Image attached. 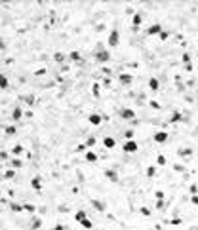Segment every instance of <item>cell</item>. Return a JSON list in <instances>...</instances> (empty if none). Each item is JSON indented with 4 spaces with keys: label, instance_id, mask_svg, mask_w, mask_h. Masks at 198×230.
<instances>
[{
    "label": "cell",
    "instance_id": "cell-41",
    "mask_svg": "<svg viewBox=\"0 0 198 230\" xmlns=\"http://www.w3.org/2000/svg\"><path fill=\"white\" fill-rule=\"evenodd\" d=\"M190 204L198 207V194H194V196H190Z\"/></svg>",
    "mask_w": 198,
    "mask_h": 230
},
{
    "label": "cell",
    "instance_id": "cell-42",
    "mask_svg": "<svg viewBox=\"0 0 198 230\" xmlns=\"http://www.w3.org/2000/svg\"><path fill=\"white\" fill-rule=\"evenodd\" d=\"M181 222H183L181 219H177V217H175V219H172V222H169V225H173V226H179Z\"/></svg>",
    "mask_w": 198,
    "mask_h": 230
},
{
    "label": "cell",
    "instance_id": "cell-33",
    "mask_svg": "<svg viewBox=\"0 0 198 230\" xmlns=\"http://www.w3.org/2000/svg\"><path fill=\"white\" fill-rule=\"evenodd\" d=\"M86 148H88V147H86V143H80V145L76 147V152H84V154H86V152H88Z\"/></svg>",
    "mask_w": 198,
    "mask_h": 230
},
{
    "label": "cell",
    "instance_id": "cell-30",
    "mask_svg": "<svg viewBox=\"0 0 198 230\" xmlns=\"http://www.w3.org/2000/svg\"><path fill=\"white\" fill-rule=\"evenodd\" d=\"M4 177H6V179H13V177H15V169H12V167H10V169H6Z\"/></svg>",
    "mask_w": 198,
    "mask_h": 230
},
{
    "label": "cell",
    "instance_id": "cell-14",
    "mask_svg": "<svg viewBox=\"0 0 198 230\" xmlns=\"http://www.w3.org/2000/svg\"><path fill=\"white\" fill-rule=\"evenodd\" d=\"M31 186H32L34 190L40 192V190H42V179H40V177H32V179H31Z\"/></svg>",
    "mask_w": 198,
    "mask_h": 230
},
{
    "label": "cell",
    "instance_id": "cell-28",
    "mask_svg": "<svg viewBox=\"0 0 198 230\" xmlns=\"http://www.w3.org/2000/svg\"><path fill=\"white\" fill-rule=\"evenodd\" d=\"M156 166H166V156H162V154L156 156Z\"/></svg>",
    "mask_w": 198,
    "mask_h": 230
},
{
    "label": "cell",
    "instance_id": "cell-2",
    "mask_svg": "<svg viewBox=\"0 0 198 230\" xmlns=\"http://www.w3.org/2000/svg\"><path fill=\"white\" fill-rule=\"evenodd\" d=\"M122 150H124V152L126 154H135L137 152V150H139V145H137V143L135 141H124V145H122Z\"/></svg>",
    "mask_w": 198,
    "mask_h": 230
},
{
    "label": "cell",
    "instance_id": "cell-3",
    "mask_svg": "<svg viewBox=\"0 0 198 230\" xmlns=\"http://www.w3.org/2000/svg\"><path fill=\"white\" fill-rule=\"evenodd\" d=\"M95 61H97L99 65L109 63V61H111V53L107 52V49H97V53H95Z\"/></svg>",
    "mask_w": 198,
    "mask_h": 230
},
{
    "label": "cell",
    "instance_id": "cell-26",
    "mask_svg": "<svg viewBox=\"0 0 198 230\" xmlns=\"http://www.w3.org/2000/svg\"><path fill=\"white\" fill-rule=\"evenodd\" d=\"M80 226H84L86 230H94V222H91L90 219H86V221H82V222H80Z\"/></svg>",
    "mask_w": 198,
    "mask_h": 230
},
{
    "label": "cell",
    "instance_id": "cell-48",
    "mask_svg": "<svg viewBox=\"0 0 198 230\" xmlns=\"http://www.w3.org/2000/svg\"><path fill=\"white\" fill-rule=\"evenodd\" d=\"M53 230H69V228H65V226H63V225H57V226H55Z\"/></svg>",
    "mask_w": 198,
    "mask_h": 230
},
{
    "label": "cell",
    "instance_id": "cell-22",
    "mask_svg": "<svg viewBox=\"0 0 198 230\" xmlns=\"http://www.w3.org/2000/svg\"><path fill=\"white\" fill-rule=\"evenodd\" d=\"M21 101H23L25 105L32 107V105H34V95H23V97H21Z\"/></svg>",
    "mask_w": 198,
    "mask_h": 230
},
{
    "label": "cell",
    "instance_id": "cell-43",
    "mask_svg": "<svg viewBox=\"0 0 198 230\" xmlns=\"http://www.w3.org/2000/svg\"><path fill=\"white\" fill-rule=\"evenodd\" d=\"M168 36H169L168 31H162V32H160V40H168Z\"/></svg>",
    "mask_w": 198,
    "mask_h": 230
},
{
    "label": "cell",
    "instance_id": "cell-4",
    "mask_svg": "<svg viewBox=\"0 0 198 230\" xmlns=\"http://www.w3.org/2000/svg\"><path fill=\"white\" fill-rule=\"evenodd\" d=\"M162 31H164V29H162V25H160V23H154V25H151V27L145 31V34H147V36H156V34L160 36Z\"/></svg>",
    "mask_w": 198,
    "mask_h": 230
},
{
    "label": "cell",
    "instance_id": "cell-29",
    "mask_svg": "<svg viewBox=\"0 0 198 230\" xmlns=\"http://www.w3.org/2000/svg\"><path fill=\"white\" fill-rule=\"evenodd\" d=\"M53 59L57 61V63H63V61H65V53H61V52H57V53L53 55Z\"/></svg>",
    "mask_w": 198,
    "mask_h": 230
},
{
    "label": "cell",
    "instance_id": "cell-21",
    "mask_svg": "<svg viewBox=\"0 0 198 230\" xmlns=\"http://www.w3.org/2000/svg\"><path fill=\"white\" fill-rule=\"evenodd\" d=\"M8 86H10V82H8V76L0 73V90H6Z\"/></svg>",
    "mask_w": 198,
    "mask_h": 230
},
{
    "label": "cell",
    "instance_id": "cell-16",
    "mask_svg": "<svg viewBox=\"0 0 198 230\" xmlns=\"http://www.w3.org/2000/svg\"><path fill=\"white\" fill-rule=\"evenodd\" d=\"M74 219H76V222H82V221L88 219V213L84 211V209H78V211L74 213Z\"/></svg>",
    "mask_w": 198,
    "mask_h": 230
},
{
    "label": "cell",
    "instance_id": "cell-35",
    "mask_svg": "<svg viewBox=\"0 0 198 230\" xmlns=\"http://www.w3.org/2000/svg\"><path fill=\"white\" fill-rule=\"evenodd\" d=\"M124 137H126V141H131L133 139V131H131V129H126V131H124Z\"/></svg>",
    "mask_w": 198,
    "mask_h": 230
},
{
    "label": "cell",
    "instance_id": "cell-40",
    "mask_svg": "<svg viewBox=\"0 0 198 230\" xmlns=\"http://www.w3.org/2000/svg\"><path fill=\"white\" fill-rule=\"evenodd\" d=\"M189 190H190V196H194V194H198V186H196V184H190Z\"/></svg>",
    "mask_w": 198,
    "mask_h": 230
},
{
    "label": "cell",
    "instance_id": "cell-27",
    "mask_svg": "<svg viewBox=\"0 0 198 230\" xmlns=\"http://www.w3.org/2000/svg\"><path fill=\"white\" fill-rule=\"evenodd\" d=\"M91 93H94V97H99V93H101V90H99V84H91Z\"/></svg>",
    "mask_w": 198,
    "mask_h": 230
},
{
    "label": "cell",
    "instance_id": "cell-46",
    "mask_svg": "<svg viewBox=\"0 0 198 230\" xmlns=\"http://www.w3.org/2000/svg\"><path fill=\"white\" fill-rule=\"evenodd\" d=\"M154 196H156V200H164V192L158 190V192H154Z\"/></svg>",
    "mask_w": 198,
    "mask_h": 230
},
{
    "label": "cell",
    "instance_id": "cell-25",
    "mask_svg": "<svg viewBox=\"0 0 198 230\" xmlns=\"http://www.w3.org/2000/svg\"><path fill=\"white\" fill-rule=\"evenodd\" d=\"M23 207H25V211L31 213V215H34V211H36V205L34 204H23Z\"/></svg>",
    "mask_w": 198,
    "mask_h": 230
},
{
    "label": "cell",
    "instance_id": "cell-45",
    "mask_svg": "<svg viewBox=\"0 0 198 230\" xmlns=\"http://www.w3.org/2000/svg\"><path fill=\"white\" fill-rule=\"evenodd\" d=\"M151 107H152L154 110H160V103L158 101H151Z\"/></svg>",
    "mask_w": 198,
    "mask_h": 230
},
{
    "label": "cell",
    "instance_id": "cell-12",
    "mask_svg": "<svg viewBox=\"0 0 198 230\" xmlns=\"http://www.w3.org/2000/svg\"><path fill=\"white\" fill-rule=\"evenodd\" d=\"M103 147L109 148V150L114 148V147H116V139H114V137H105V139H103Z\"/></svg>",
    "mask_w": 198,
    "mask_h": 230
},
{
    "label": "cell",
    "instance_id": "cell-5",
    "mask_svg": "<svg viewBox=\"0 0 198 230\" xmlns=\"http://www.w3.org/2000/svg\"><path fill=\"white\" fill-rule=\"evenodd\" d=\"M120 118H122V120H133V118H135V110L130 109V107H126V109L120 110Z\"/></svg>",
    "mask_w": 198,
    "mask_h": 230
},
{
    "label": "cell",
    "instance_id": "cell-36",
    "mask_svg": "<svg viewBox=\"0 0 198 230\" xmlns=\"http://www.w3.org/2000/svg\"><path fill=\"white\" fill-rule=\"evenodd\" d=\"M154 173H156V167H154V166L147 167V177H154Z\"/></svg>",
    "mask_w": 198,
    "mask_h": 230
},
{
    "label": "cell",
    "instance_id": "cell-19",
    "mask_svg": "<svg viewBox=\"0 0 198 230\" xmlns=\"http://www.w3.org/2000/svg\"><path fill=\"white\" fill-rule=\"evenodd\" d=\"M10 209H12L13 213H23V211H25V207L21 205V204H15V202H12V204H10Z\"/></svg>",
    "mask_w": 198,
    "mask_h": 230
},
{
    "label": "cell",
    "instance_id": "cell-20",
    "mask_svg": "<svg viewBox=\"0 0 198 230\" xmlns=\"http://www.w3.org/2000/svg\"><path fill=\"white\" fill-rule=\"evenodd\" d=\"M31 222H32V225H31V230H38V228L42 226V219H40V217H32Z\"/></svg>",
    "mask_w": 198,
    "mask_h": 230
},
{
    "label": "cell",
    "instance_id": "cell-31",
    "mask_svg": "<svg viewBox=\"0 0 198 230\" xmlns=\"http://www.w3.org/2000/svg\"><path fill=\"white\" fill-rule=\"evenodd\" d=\"M179 120H181V114H179V112H173L172 118H169V122H172V124H175V122H179Z\"/></svg>",
    "mask_w": 198,
    "mask_h": 230
},
{
    "label": "cell",
    "instance_id": "cell-15",
    "mask_svg": "<svg viewBox=\"0 0 198 230\" xmlns=\"http://www.w3.org/2000/svg\"><path fill=\"white\" fill-rule=\"evenodd\" d=\"M141 21H143V13H141V12H137V13H133V21H131V25L135 27V29H139V25H141Z\"/></svg>",
    "mask_w": 198,
    "mask_h": 230
},
{
    "label": "cell",
    "instance_id": "cell-6",
    "mask_svg": "<svg viewBox=\"0 0 198 230\" xmlns=\"http://www.w3.org/2000/svg\"><path fill=\"white\" fill-rule=\"evenodd\" d=\"M152 141H154V143H158V145L166 143V141H168V131H154Z\"/></svg>",
    "mask_w": 198,
    "mask_h": 230
},
{
    "label": "cell",
    "instance_id": "cell-11",
    "mask_svg": "<svg viewBox=\"0 0 198 230\" xmlns=\"http://www.w3.org/2000/svg\"><path fill=\"white\" fill-rule=\"evenodd\" d=\"M105 177H107L111 183H116L118 181V173H116L114 169H105Z\"/></svg>",
    "mask_w": 198,
    "mask_h": 230
},
{
    "label": "cell",
    "instance_id": "cell-49",
    "mask_svg": "<svg viewBox=\"0 0 198 230\" xmlns=\"http://www.w3.org/2000/svg\"><path fill=\"white\" fill-rule=\"evenodd\" d=\"M101 70H103V73H105V74H111V69H109V67H103Z\"/></svg>",
    "mask_w": 198,
    "mask_h": 230
},
{
    "label": "cell",
    "instance_id": "cell-17",
    "mask_svg": "<svg viewBox=\"0 0 198 230\" xmlns=\"http://www.w3.org/2000/svg\"><path fill=\"white\" fill-rule=\"evenodd\" d=\"M10 166H12V169H19V167H23V160L21 158H12Z\"/></svg>",
    "mask_w": 198,
    "mask_h": 230
},
{
    "label": "cell",
    "instance_id": "cell-8",
    "mask_svg": "<svg viewBox=\"0 0 198 230\" xmlns=\"http://www.w3.org/2000/svg\"><path fill=\"white\" fill-rule=\"evenodd\" d=\"M88 122L91 126H101L103 116H101V114H97V112H94V114H90V116H88Z\"/></svg>",
    "mask_w": 198,
    "mask_h": 230
},
{
    "label": "cell",
    "instance_id": "cell-44",
    "mask_svg": "<svg viewBox=\"0 0 198 230\" xmlns=\"http://www.w3.org/2000/svg\"><path fill=\"white\" fill-rule=\"evenodd\" d=\"M94 145H95V137H90L86 141V147H94Z\"/></svg>",
    "mask_w": 198,
    "mask_h": 230
},
{
    "label": "cell",
    "instance_id": "cell-7",
    "mask_svg": "<svg viewBox=\"0 0 198 230\" xmlns=\"http://www.w3.org/2000/svg\"><path fill=\"white\" fill-rule=\"evenodd\" d=\"M118 82L122 84V86H131L133 76H131L130 73H122V74H118Z\"/></svg>",
    "mask_w": 198,
    "mask_h": 230
},
{
    "label": "cell",
    "instance_id": "cell-13",
    "mask_svg": "<svg viewBox=\"0 0 198 230\" xmlns=\"http://www.w3.org/2000/svg\"><path fill=\"white\" fill-rule=\"evenodd\" d=\"M23 116H25V114H23V109H21V107H15V109H13V112H12V118L15 120V122H19Z\"/></svg>",
    "mask_w": 198,
    "mask_h": 230
},
{
    "label": "cell",
    "instance_id": "cell-18",
    "mask_svg": "<svg viewBox=\"0 0 198 230\" xmlns=\"http://www.w3.org/2000/svg\"><path fill=\"white\" fill-rule=\"evenodd\" d=\"M84 160L94 164V162H97V154H95V152H91V150H88V152L84 154Z\"/></svg>",
    "mask_w": 198,
    "mask_h": 230
},
{
    "label": "cell",
    "instance_id": "cell-39",
    "mask_svg": "<svg viewBox=\"0 0 198 230\" xmlns=\"http://www.w3.org/2000/svg\"><path fill=\"white\" fill-rule=\"evenodd\" d=\"M154 207H156V209H164V200H156Z\"/></svg>",
    "mask_w": 198,
    "mask_h": 230
},
{
    "label": "cell",
    "instance_id": "cell-37",
    "mask_svg": "<svg viewBox=\"0 0 198 230\" xmlns=\"http://www.w3.org/2000/svg\"><path fill=\"white\" fill-rule=\"evenodd\" d=\"M15 131H17L15 126H8V127H6V133H8V135H15Z\"/></svg>",
    "mask_w": 198,
    "mask_h": 230
},
{
    "label": "cell",
    "instance_id": "cell-23",
    "mask_svg": "<svg viewBox=\"0 0 198 230\" xmlns=\"http://www.w3.org/2000/svg\"><path fill=\"white\" fill-rule=\"evenodd\" d=\"M177 154H179V156H193V148H190V147H187V148H179V150H177Z\"/></svg>",
    "mask_w": 198,
    "mask_h": 230
},
{
    "label": "cell",
    "instance_id": "cell-32",
    "mask_svg": "<svg viewBox=\"0 0 198 230\" xmlns=\"http://www.w3.org/2000/svg\"><path fill=\"white\" fill-rule=\"evenodd\" d=\"M12 152L15 154V158H17L21 152H23V147H21V145H15V147H13V150H12Z\"/></svg>",
    "mask_w": 198,
    "mask_h": 230
},
{
    "label": "cell",
    "instance_id": "cell-50",
    "mask_svg": "<svg viewBox=\"0 0 198 230\" xmlns=\"http://www.w3.org/2000/svg\"><path fill=\"white\" fill-rule=\"evenodd\" d=\"M69 230H76V228H69Z\"/></svg>",
    "mask_w": 198,
    "mask_h": 230
},
{
    "label": "cell",
    "instance_id": "cell-1",
    "mask_svg": "<svg viewBox=\"0 0 198 230\" xmlns=\"http://www.w3.org/2000/svg\"><path fill=\"white\" fill-rule=\"evenodd\" d=\"M118 42H120V31H118V29H112V31L109 32L107 44H109V48H116Z\"/></svg>",
    "mask_w": 198,
    "mask_h": 230
},
{
    "label": "cell",
    "instance_id": "cell-9",
    "mask_svg": "<svg viewBox=\"0 0 198 230\" xmlns=\"http://www.w3.org/2000/svg\"><path fill=\"white\" fill-rule=\"evenodd\" d=\"M148 90H151V91H158L160 90V80H158V78H148Z\"/></svg>",
    "mask_w": 198,
    "mask_h": 230
},
{
    "label": "cell",
    "instance_id": "cell-34",
    "mask_svg": "<svg viewBox=\"0 0 198 230\" xmlns=\"http://www.w3.org/2000/svg\"><path fill=\"white\" fill-rule=\"evenodd\" d=\"M139 213L143 215V217H151V209H148V207H141Z\"/></svg>",
    "mask_w": 198,
    "mask_h": 230
},
{
    "label": "cell",
    "instance_id": "cell-38",
    "mask_svg": "<svg viewBox=\"0 0 198 230\" xmlns=\"http://www.w3.org/2000/svg\"><path fill=\"white\" fill-rule=\"evenodd\" d=\"M181 59H183V63H185V65H190V55L189 53H183Z\"/></svg>",
    "mask_w": 198,
    "mask_h": 230
},
{
    "label": "cell",
    "instance_id": "cell-10",
    "mask_svg": "<svg viewBox=\"0 0 198 230\" xmlns=\"http://www.w3.org/2000/svg\"><path fill=\"white\" fill-rule=\"evenodd\" d=\"M91 205H94L97 211H101V213H103L105 209H107V204H105L103 200H91Z\"/></svg>",
    "mask_w": 198,
    "mask_h": 230
},
{
    "label": "cell",
    "instance_id": "cell-24",
    "mask_svg": "<svg viewBox=\"0 0 198 230\" xmlns=\"http://www.w3.org/2000/svg\"><path fill=\"white\" fill-rule=\"evenodd\" d=\"M69 59H70V61L80 63V61H82V57H80V53H78V52H70V53H69Z\"/></svg>",
    "mask_w": 198,
    "mask_h": 230
},
{
    "label": "cell",
    "instance_id": "cell-47",
    "mask_svg": "<svg viewBox=\"0 0 198 230\" xmlns=\"http://www.w3.org/2000/svg\"><path fill=\"white\" fill-rule=\"evenodd\" d=\"M173 169H175V171H185V166H181V164H175Z\"/></svg>",
    "mask_w": 198,
    "mask_h": 230
}]
</instances>
